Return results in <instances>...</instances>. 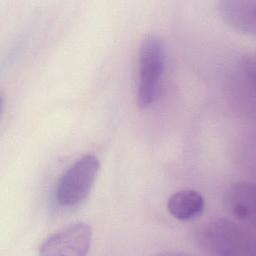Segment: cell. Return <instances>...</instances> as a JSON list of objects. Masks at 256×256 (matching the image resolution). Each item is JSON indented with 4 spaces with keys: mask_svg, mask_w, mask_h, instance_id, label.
Returning a JSON list of instances; mask_svg holds the SVG:
<instances>
[{
    "mask_svg": "<svg viewBox=\"0 0 256 256\" xmlns=\"http://www.w3.org/2000/svg\"><path fill=\"white\" fill-rule=\"evenodd\" d=\"M166 66V47L163 38L147 34L141 41L138 53L137 102L143 108L151 107L159 99Z\"/></svg>",
    "mask_w": 256,
    "mask_h": 256,
    "instance_id": "obj_2",
    "label": "cell"
},
{
    "mask_svg": "<svg viewBox=\"0 0 256 256\" xmlns=\"http://www.w3.org/2000/svg\"><path fill=\"white\" fill-rule=\"evenodd\" d=\"M255 185L250 181L232 184L225 195V204L229 213L238 221L253 223L256 215Z\"/></svg>",
    "mask_w": 256,
    "mask_h": 256,
    "instance_id": "obj_5",
    "label": "cell"
},
{
    "mask_svg": "<svg viewBox=\"0 0 256 256\" xmlns=\"http://www.w3.org/2000/svg\"><path fill=\"white\" fill-rule=\"evenodd\" d=\"M218 11L226 23L235 30L254 36L256 33L255 0H221Z\"/></svg>",
    "mask_w": 256,
    "mask_h": 256,
    "instance_id": "obj_6",
    "label": "cell"
},
{
    "mask_svg": "<svg viewBox=\"0 0 256 256\" xmlns=\"http://www.w3.org/2000/svg\"><path fill=\"white\" fill-rule=\"evenodd\" d=\"M205 201L196 190L183 189L172 194L167 201L169 213L176 219L188 221L202 214Z\"/></svg>",
    "mask_w": 256,
    "mask_h": 256,
    "instance_id": "obj_7",
    "label": "cell"
},
{
    "mask_svg": "<svg viewBox=\"0 0 256 256\" xmlns=\"http://www.w3.org/2000/svg\"><path fill=\"white\" fill-rule=\"evenodd\" d=\"M247 225L224 218L211 221L198 232L199 249L212 256L254 255L255 234Z\"/></svg>",
    "mask_w": 256,
    "mask_h": 256,
    "instance_id": "obj_1",
    "label": "cell"
},
{
    "mask_svg": "<svg viewBox=\"0 0 256 256\" xmlns=\"http://www.w3.org/2000/svg\"><path fill=\"white\" fill-rule=\"evenodd\" d=\"M92 242V228L83 221L70 223L47 237L39 246L43 256H84Z\"/></svg>",
    "mask_w": 256,
    "mask_h": 256,
    "instance_id": "obj_4",
    "label": "cell"
},
{
    "mask_svg": "<svg viewBox=\"0 0 256 256\" xmlns=\"http://www.w3.org/2000/svg\"><path fill=\"white\" fill-rule=\"evenodd\" d=\"M100 169L97 156L86 154L71 164L59 177L55 198L62 207H74L89 195Z\"/></svg>",
    "mask_w": 256,
    "mask_h": 256,
    "instance_id": "obj_3",
    "label": "cell"
}]
</instances>
